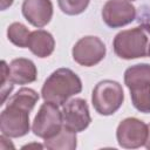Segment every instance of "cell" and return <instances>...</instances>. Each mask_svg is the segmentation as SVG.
<instances>
[{"label":"cell","instance_id":"6da1fadb","mask_svg":"<svg viewBox=\"0 0 150 150\" xmlns=\"http://www.w3.org/2000/svg\"><path fill=\"white\" fill-rule=\"evenodd\" d=\"M82 91V81L69 68H59L45 81L41 96L45 101L63 105L71 96Z\"/></svg>","mask_w":150,"mask_h":150},{"label":"cell","instance_id":"7a4b0ae2","mask_svg":"<svg viewBox=\"0 0 150 150\" xmlns=\"http://www.w3.org/2000/svg\"><path fill=\"white\" fill-rule=\"evenodd\" d=\"M124 83L130 91L132 105L143 114L150 112V64L138 63L124 71Z\"/></svg>","mask_w":150,"mask_h":150},{"label":"cell","instance_id":"3957f363","mask_svg":"<svg viewBox=\"0 0 150 150\" xmlns=\"http://www.w3.org/2000/svg\"><path fill=\"white\" fill-rule=\"evenodd\" d=\"M150 35L146 25L125 29L116 34L112 41L114 53L124 60L144 57L148 55Z\"/></svg>","mask_w":150,"mask_h":150},{"label":"cell","instance_id":"277c9868","mask_svg":"<svg viewBox=\"0 0 150 150\" xmlns=\"http://www.w3.org/2000/svg\"><path fill=\"white\" fill-rule=\"evenodd\" d=\"M124 101L122 86L112 80L100 81L93 89L91 103L96 112L103 116L115 114Z\"/></svg>","mask_w":150,"mask_h":150},{"label":"cell","instance_id":"5b68a950","mask_svg":"<svg viewBox=\"0 0 150 150\" xmlns=\"http://www.w3.org/2000/svg\"><path fill=\"white\" fill-rule=\"evenodd\" d=\"M28 108L14 102L7 101L6 108L0 115L1 134L8 138H18L28 134L30 129Z\"/></svg>","mask_w":150,"mask_h":150},{"label":"cell","instance_id":"8992f818","mask_svg":"<svg viewBox=\"0 0 150 150\" xmlns=\"http://www.w3.org/2000/svg\"><path fill=\"white\" fill-rule=\"evenodd\" d=\"M63 127L62 111H60L59 105L52 102L45 101V103L39 108L38 114L34 117L32 131L35 136L48 139L56 134Z\"/></svg>","mask_w":150,"mask_h":150},{"label":"cell","instance_id":"52a82bcc","mask_svg":"<svg viewBox=\"0 0 150 150\" xmlns=\"http://www.w3.org/2000/svg\"><path fill=\"white\" fill-rule=\"evenodd\" d=\"M149 125L136 117H128L120 122L116 129L118 145L125 149H137L145 145Z\"/></svg>","mask_w":150,"mask_h":150},{"label":"cell","instance_id":"ba28073f","mask_svg":"<svg viewBox=\"0 0 150 150\" xmlns=\"http://www.w3.org/2000/svg\"><path fill=\"white\" fill-rule=\"evenodd\" d=\"M107 49L103 41L93 35L81 38L73 47L71 55L76 63L83 67H93L105 56Z\"/></svg>","mask_w":150,"mask_h":150},{"label":"cell","instance_id":"9c48e42d","mask_svg":"<svg viewBox=\"0 0 150 150\" xmlns=\"http://www.w3.org/2000/svg\"><path fill=\"white\" fill-rule=\"evenodd\" d=\"M136 18L135 6L127 0H108L102 8V19L110 28L131 23Z\"/></svg>","mask_w":150,"mask_h":150},{"label":"cell","instance_id":"30bf717a","mask_svg":"<svg viewBox=\"0 0 150 150\" xmlns=\"http://www.w3.org/2000/svg\"><path fill=\"white\" fill-rule=\"evenodd\" d=\"M62 117L63 125H66L75 132H81L86 130L91 122L89 107L86 100L80 97L67 101L63 104Z\"/></svg>","mask_w":150,"mask_h":150},{"label":"cell","instance_id":"8fae6325","mask_svg":"<svg viewBox=\"0 0 150 150\" xmlns=\"http://www.w3.org/2000/svg\"><path fill=\"white\" fill-rule=\"evenodd\" d=\"M22 15L34 27H45L53 18V4L50 0H23Z\"/></svg>","mask_w":150,"mask_h":150},{"label":"cell","instance_id":"7c38bea8","mask_svg":"<svg viewBox=\"0 0 150 150\" xmlns=\"http://www.w3.org/2000/svg\"><path fill=\"white\" fill-rule=\"evenodd\" d=\"M8 77L14 84L32 83L38 77L36 66L29 59H14L8 66Z\"/></svg>","mask_w":150,"mask_h":150},{"label":"cell","instance_id":"4fadbf2b","mask_svg":"<svg viewBox=\"0 0 150 150\" xmlns=\"http://www.w3.org/2000/svg\"><path fill=\"white\" fill-rule=\"evenodd\" d=\"M27 47L35 56L45 59L53 54L55 48V40L49 32L45 29H36L30 32Z\"/></svg>","mask_w":150,"mask_h":150},{"label":"cell","instance_id":"5bb4252c","mask_svg":"<svg viewBox=\"0 0 150 150\" xmlns=\"http://www.w3.org/2000/svg\"><path fill=\"white\" fill-rule=\"evenodd\" d=\"M43 145L49 150H75L77 146L76 132L63 125L59 134L45 139Z\"/></svg>","mask_w":150,"mask_h":150},{"label":"cell","instance_id":"9a60e30c","mask_svg":"<svg viewBox=\"0 0 150 150\" xmlns=\"http://www.w3.org/2000/svg\"><path fill=\"white\" fill-rule=\"evenodd\" d=\"M30 32L29 29L21 22H13L7 28V38L8 40L16 47L25 48L28 45Z\"/></svg>","mask_w":150,"mask_h":150},{"label":"cell","instance_id":"2e32d148","mask_svg":"<svg viewBox=\"0 0 150 150\" xmlns=\"http://www.w3.org/2000/svg\"><path fill=\"white\" fill-rule=\"evenodd\" d=\"M90 0H57L60 9L67 15H79L83 13Z\"/></svg>","mask_w":150,"mask_h":150},{"label":"cell","instance_id":"e0dca14e","mask_svg":"<svg viewBox=\"0 0 150 150\" xmlns=\"http://www.w3.org/2000/svg\"><path fill=\"white\" fill-rule=\"evenodd\" d=\"M1 103L0 104H4L6 98H7V95L13 90V82H11L9 77H8V66L6 63L5 60L1 61Z\"/></svg>","mask_w":150,"mask_h":150},{"label":"cell","instance_id":"ac0fdd59","mask_svg":"<svg viewBox=\"0 0 150 150\" xmlns=\"http://www.w3.org/2000/svg\"><path fill=\"white\" fill-rule=\"evenodd\" d=\"M14 0H0V8L1 11H6L8 7H11L13 5Z\"/></svg>","mask_w":150,"mask_h":150},{"label":"cell","instance_id":"d6986e66","mask_svg":"<svg viewBox=\"0 0 150 150\" xmlns=\"http://www.w3.org/2000/svg\"><path fill=\"white\" fill-rule=\"evenodd\" d=\"M144 146L150 150V124H149V135H148V139H146V143H145Z\"/></svg>","mask_w":150,"mask_h":150},{"label":"cell","instance_id":"ffe728a7","mask_svg":"<svg viewBox=\"0 0 150 150\" xmlns=\"http://www.w3.org/2000/svg\"><path fill=\"white\" fill-rule=\"evenodd\" d=\"M146 27H148V32L150 35V25H146ZM148 56H150V40H149V46H148Z\"/></svg>","mask_w":150,"mask_h":150},{"label":"cell","instance_id":"44dd1931","mask_svg":"<svg viewBox=\"0 0 150 150\" xmlns=\"http://www.w3.org/2000/svg\"><path fill=\"white\" fill-rule=\"evenodd\" d=\"M127 1H135V0H127Z\"/></svg>","mask_w":150,"mask_h":150}]
</instances>
